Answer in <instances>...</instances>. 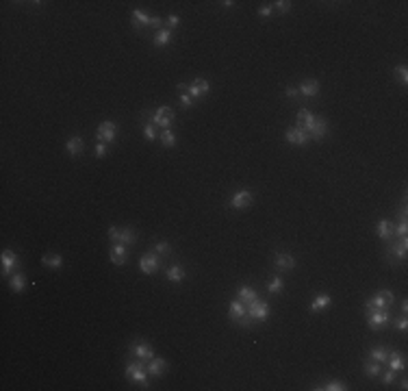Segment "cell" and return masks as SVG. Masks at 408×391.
Wrapping results in <instances>:
<instances>
[{
    "label": "cell",
    "mask_w": 408,
    "mask_h": 391,
    "mask_svg": "<svg viewBox=\"0 0 408 391\" xmlns=\"http://www.w3.org/2000/svg\"><path fill=\"white\" fill-rule=\"evenodd\" d=\"M174 118H176V115H174V111L163 104V107H159L157 111H154V115H152V124H154V126L169 128V126H172V122H174Z\"/></svg>",
    "instance_id": "obj_8"
},
{
    "label": "cell",
    "mask_w": 408,
    "mask_h": 391,
    "mask_svg": "<svg viewBox=\"0 0 408 391\" xmlns=\"http://www.w3.org/2000/svg\"><path fill=\"white\" fill-rule=\"evenodd\" d=\"M0 263H2V276H9L11 269L18 265V254L13 250H4L2 257H0Z\"/></svg>",
    "instance_id": "obj_16"
},
{
    "label": "cell",
    "mask_w": 408,
    "mask_h": 391,
    "mask_svg": "<svg viewBox=\"0 0 408 391\" xmlns=\"http://www.w3.org/2000/svg\"><path fill=\"white\" fill-rule=\"evenodd\" d=\"M148 368L143 365V361L139 359L137 363H128L126 365V378L128 380H133V383H139L142 387H145L148 385Z\"/></svg>",
    "instance_id": "obj_1"
},
{
    "label": "cell",
    "mask_w": 408,
    "mask_h": 391,
    "mask_svg": "<svg viewBox=\"0 0 408 391\" xmlns=\"http://www.w3.org/2000/svg\"><path fill=\"white\" fill-rule=\"evenodd\" d=\"M291 7H293V4H291L289 0H278V2H274V9H276V11H280V13L291 11Z\"/></svg>",
    "instance_id": "obj_40"
},
{
    "label": "cell",
    "mask_w": 408,
    "mask_h": 391,
    "mask_svg": "<svg viewBox=\"0 0 408 391\" xmlns=\"http://www.w3.org/2000/svg\"><path fill=\"white\" fill-rule=\"evenodd\" d=\"M228 315H230L232 322H237V320H241L244 315H247V309L244 307V302H241V300H232L230 307H228Z\"/></svg>",
    "instance_id": "obj_26"
},
{
    "label": "cell",
    "mask_w": 408,
    "mask_h": 391,
    "mask_svg": "<svg viewBox=\"0 0 408 391\" xmlns=\"http://www.w3.org/2000/svg\"><path fill=\"white\" fill-rule=\"evenodd\" d=\"M65 150L70 157H79V154L85 150V142H82V137L81 135H74V137H70L65 142Z\"/></svg>",
    "instance_id": "obj_19"
},
{
    "label": "cell",
    "mask_w": 408,
    "mask_h": 391,
    "mask_svg": "<svg viewBox=\"0 0 408 391\" xmlns=\"http://www.w3.org/2000/svg\"><path fill=\"white\" fill-rule=\"evenodd\" d=\"M406 248H408V239L406 237H400V241H397L395 246H391V257H395V259H404L406 257Z\"/></svg>",
    "instance_id": "obj_30"
},
{
    "label": "cell",
    "mask_w": 408,
    "mask_h": 391,
    "mask_svg": "<svg viewBox=\"0 0 408 391\" xmlns=\"http://www.w3.org/2000/svg\"><path fill=\"white\" fill-rule=\"evenodd\" d=\"M174 40V35H172V31L169 28H159L157 31V35L152 37V46L154 48H163V46H169Z\"/></svg>",
    "instance_id": "obj_20"
},
{
    "label": "cell",
    "mask_w": 408,
    "mask_h": 391,
    "mask_svg": "<svg viewBox=\"0 0 408 391\" xmlns=\"http://www.w3.org/2000/svg\"><path fill=\"white\" fill-rule=\"evenodd\" d=\"M317 391H346L347 385L343 383V380H328V383L319 385V387H315Z\"/></svg>",
    "instance_id": "obj_32"
},
{
    "label": "cell",
    "mask_w": 408,
    "mask_h": 391,
    "mask_svg": "<svg viewBox=\"0 0 408 391\" xmlns=\"http://www.w3.org/2000/svg\"><path fill=\"white\" fill-rule=\"evenodd\" d=\"M406 328H408V320H406V317H402V320L397 322V330H402V332H404Z\"/></svg>",
    "instance_id": "obj_49"
},
{
    "label": "cell",
    "mask_w": 408,
    "mask_h": 391,
    "mask_svg": "<svg viewBox=\"0 0 408 391\" xmlns=\"http://www.w3.org/2000/svg\"><path fill=\"white\" fill-rule=\"evenodd\" d=\"M330 304H332V298H330L328 293H317V296L313 298V302H310V311L319 313V311H324V309H328Z\"/></svg>",
    "instance_id": "obj_23"
},
{
    "label": "cell",
    "mask_w": 408,
    "mask_h": 391,
    "mask_svg": "<svg viewBox=\"0 0 408 391\" xmlns=\"http://www.w3.org/2000/svg\"><path fill=\"white\" fill-rule=\"evenodd\" d=\"M208 89H211L208 81H204V79H196L191 85L187 87V94L191 96V98H202V96H206V94H208Z\"/></svg>",
    "instance_id": "obj_13"
},
{
    "label": "cell",
    "mask_w": 408,
    "mask_h": 391,
    "mask_svg": "<svg viewBox=\"0 0 408 391\" xmlns=\"http://www.w3.org/2000/svg\"><path fill=\"white\" fill-rule=\"evenodd\" d=\"M393 302H395V296H393V291H388V289H382V291L373 293V296L365 302V309H367V311H371V309H388Z\"/></svg>",
    "instance_id": "obj_2"
},
{
    "label": "cell",
    "mask_w": 408,
    "mask_h": 391,
    "mask_svg": "<svg viewBox=\"0 0 408 391\" xmlns=\"http://www.w3.org/2000/svg\"><path fill=\"white\" fill-rule=\"evenodd\" d=\"M41 263L46 265V268H50V269H59L63 265V257H61V254H43Z\"/></svg>",
    "instance_id": "obj_31"
},
{
    "label": "cell",
    "mask_w": 408,
    "mask_h": 391,
    "mask_svg": "<svg viewBox=\"0 0 408 391\" xmlns=\"http://www.w3.org/2000/svg\"><path fill=\"white\" fill-rule=\"evenodd\" d=\"M184 276H187V274H184V269L181 268V265H172V268L167 269V281L169 283H181Z\"/></svg>",
    "instance_id": "obj_33"
},
{
    "label": "cell",
    "mask_w": 408,
    "mask_h": 391,
    "mask_svg": "<svg viewBox=\"0 0 408 391\" xmlns=\"http://www.w3.org/2000/svg\"><path fill=\"white\" fill-rule=\"evenodd\" d=\"M393 74L397 76V81H400L402 85L408 83V70H406V65H397L395 70H393Z\"/></svg>",
    "instance_id": "obj_37"
},
{
    "label": "cell",
    "mask_w": 408,
    "mask_h": 391,
    "mask_svg": "<svg viewBox=\"0 0 408 391\" xmlns=\"http://www.w3.org/2000/svg\"><path fill=\"white\" fill-rule=\"evenodd\" d=\"M363 370H365V374L369 376V378H378V376H380V371H382L380 363H376V361H367V363L363 365Z\"/></svg>",
    "instance_id": "obj_34"
},
{
    "label": "cell",
    "mask_w": 408,
    "mask_h": 391,
    "mask_svg": "<svg viewBox=\"0 0 408 391\" xmlns=\"http://www.w3.org/2000/svg\"><path fill=\"white\" fill-rule=\"evenodd\" d=\"M130 18H133L135 31H142L143 26H150V22H152V18H150L145 11H142V9H135V11L130 13Z\"/></svg>",
    "instance_id": "obj_21"
},
{
    "label": "cell",
    "mask_w": 408,
    "mask_h": 391,
    "mask_svg": "<svg viewBox=\"0 0 408 391\" xmlns=\"http://www.w3.org/2000/svg\"><path fill=\"white\" fill-rule=\"evenodd\" d=\"M380 374H382V371H380ZM393 380H395V371L388 370V371H385V374H382V383H385V385H391Z\"/></svg>",
    "instance_id": "obj_43"
},
{
    "label": "cell",
    "mask_w": 408,
    "mask_h": 391,
    "mask_svg": "<svg viewBox=\"0 0 408 391\" xmlns=\"http://www.w3.org/2000/svg\"><path fill=\"white\" fill-rule=\"evenodd\" d=\"M237 324H239V326H244V328H247V326L252 324V317H250V315H244L241 320H237Z\"/></svg>",
    "instance_id": "obj_48"
},
{
    "label": "cell",
    "mask_w": 408,
    "mask_h": 391,
    "mask_svg": "<svg viewBox=\"0 0 408 391\" xmlns=\"http://www.w3.org/2000/svg\"><path fill=\"white\" fill-rule=\"evenodd\" d=\"M388 322H391V313H388L387 309H371V311L367 313V324L371 330H380Z\"/></svg>",
    "instance_id": "obj_3"
},
{
    "label": "cell",
    "mask_w": 408,
    "mask_h": 391,
    "mask_svg": "<svg viewBox=\"0 0 408 391\" xmlns=\"http://www.w3.org/2000/svg\"><path fill=\"white\" fill-rule=\"evenodd\" d=\"M271 13H274V4H263V7L259 9V16H263V18L271 16Z\"/></svg>",
    "instance_id": "obj_44"
},
{
    "label": "cell",
    "mask_w": 408,
    "mask_h": 391,
    "mask_svg": "<svg viewBox=\"0 0 408 391\" xmlns=\"http://www.w3.org/2000/svg\"><path fill=\"white\" fill-rule=\"evenodd\" d=\"M376 235L380 239H385V241L393 239V237H395V224H393L391 220H380L376 224Z\"/></svg>",
    "instance_id": "obj_12"
},
{
    "label": "cell",
    "mask_w": 408,
    "mask_h": 391,
    "mask_svg": "<svg viewBox=\"0 0 408 391\" xmlns=\"http://www.w3.org/2000/svg\"><path fill=\"white\" fill-rule=\"evenodd\" d=\"M276 268L280 269V272H286V269H293L295 268V259L291 257V254H276Z\"/></svg>",
    "instance_id": "obj_27"
},
{
    "label": "cell",
    "mask_w": 408,
    "mask_h": 391,
    "mask_svg": "<svg viewBox=\"0 0 408 391\" xmlns=\"http://www.w3.org/2000/svg\"><path fill=\"white\" fill-rule=\"evenodd\" d=\"M328 122L324 118H317L315 120V124L310 126V130H308V137L310 139H315V142H319V139H324L328 135Z\"/></svg>",
    "instance_id": "obj_14"
},
{
    "label": "cell",
    "mask_w": 408,
    "mask_h": 391,
    "mask_svg": "<svg viewBox=\"0 0 408 391\" xmlns=\"http://www.w3.org/2000/svg\"><path fill=\"white\" fill-rule=\"evenodd\" d=\"M24 287H26V276H24V274H13V276L9 278V289H11L13 293H20Z\"/></svg>",
    "instance_id": "obj_29"
},
{
    "label": "cell",
    "mask_w": 408,
    "mask_h": 391,
    "mask_svg": "<svg viewBox=\"0 0 408 391\" xmlns=\"http://www.w3.org/2000/svg\"><path fill=\"white\" fill-rule=\"evenodd\" d=\"M298 91H300V96H304V98H315V96L319 94V81L306 79V81H302V83H300Z\"/></svg>",
    "instance_id": "obj_15"
},
{
    "label": "cell",
    "mask_w": 408,
    "mask_h": 391,
    "mask_svg": "<svg viewBox=\"0 0 408 391\" xmlns=\"http://www.w3.org/2000/svg\"><path fill=\"white\" fill-rule=\"evenodd\" d=\"M283 287H285V283H283V278H280V276H271L269 281H267V291H269V293H280V291H283Z\"/></svg>",
    "instance_id": "obj_35"
},
{
    "label": "cell",
    "mask_w": 408,
    "mask_h": 391,
    "mask_svg": "<svg viewBox=\"0 0 408 391\" xmlns=\"http://www.w3.org/2000/svg\"><path fill=\"white\" fill-rule=\"evenodd\" d=\"M109 237L113 244H124V246H130L137 241V233L133 228H118V226H111L109 228Z\"/></svg>",
    "instance_id": "obj_4"
},
{
    "label": "cell",
    "mask_w": 408,
    "mask_h": 391,
    "mask_svg": "<svg viewBox=\"0 0 408 391\" xmlns=\"http://www.w3.org/2000/svg\"><path fill=\"white\" fill-rule=\"evenodd\" d=\"M285 139L289 144H293V146H306V144H308V133H306V130H302V128H289L285 133Z\"/></svg>",
    "instance_id": "obj_11"
},
{
    "label": "cell",
    "mask_w": 408,
    "mask_h": 391,
    "mask_svg": "<svg viewBox=\"0 0 408 391\" xmlns=\"http://www.w3.org/2000/svg\"><path fill=\"white\" fill-rule=\"evenodd\" d=\"M130 350H133V354L137 356V359H142V361L154 359V350H152V346H150L148 341H135V344H130Z\"/></svg>",
    "instance_id": "obj_10"
},
{
    "label": "cell",
    "mask_w": 408,
    "mask_h": 391,
    "mask_svg": "<svg viewBox=\"0 0 408 391\" xmlns=\"http://www.w3.org/2000/svg\"><path fill=\"white\" fill-rule=\"evenodd\" d=\"M387 361H388V370L395 371V374L406 368V359L400 354V352H388V359Z\"/></svg>",
    "instance_id": "obj_25"
},
{
    "label": "cell",
    "mask_w": 408,
    "mask_h": 391,
    "mask_svg": "<svg viewBox=\"0 0 408 391\" xmlns=\"http://www.w3.org/2000/svg\"><path fill=\"white\" fill-rule=\"evenodd\" d=\"M315 120H317V115L310 113L308 109H300V111H298V128L306 130V133H308L310 126L315 124Z\"/></svg>",
    "instance_id": "obj_18"
},
{
    "label": "cell",
    "mask_w": 408,
    "mask_h": 391,
    "mask_svg": "<svg viewBox=\"0 0 408 391\" xmlns=\"http://www.w3.org/2000/svg\"><path fill=\"white\" fill-rule=\"evenodd\" d=\"M247 315L252 317V322H265L269 315V304L265 300H254L247 304Z\"/></svg>",
    "instance_id": "obj_6"
},
{
    "label": "cell",
    "mask_w": 408,
    "mask_h": 391,
    "mask_svg": "<svg viewBox=\"0 0 408 391\" xmlns=\"http://www.w3.org/2000/svg\"><path fill=\"white\" fill-rule=\"evenodd\" d=\"M252 202H254V196H252L250 189H237L235 194H232V198H230V206H232V209H237V211L252 206Z\"/></svg>",
    "instance_id": "obj_7"
},
{
    "label": "cell",
    "mask_w": 408,
    "mask_h": 391,
    "mask_svg": "<svg viewBox=\"0 0 408 391\" xmlns=\"http://www.w3.org/2000/svg\"><path fill=\"white\" fill-rule=\"evenodd\" d=\"M106 154V144H102V142H98L96 144V157L98 159H102Z\"/></svg>",
    "instance_id": "obj_46"
},
{
    "label": "cell",
    "mask_w": 408,
    "mask_h": 391,
    "mask_svg": "<svg viewBox=\"0 0 408 391\" xmlns=\"http://www.w3.org/2000/svg\"><path fill=\"white\" fill-rule=\"evenodd\" d=\"M406 233H408V224H406V220H402L400 224L395 226V235L397 237H406Z\"/></svg>",
    "instance_id": "obj_41"
},
{
    "label": "cell",
    "mask_w": 408,
    "mask_h": 391,
    "mask_svg": "<svg viewBox=\"0 0 408 391\" xmlns=\"http://www.w3.org/2000/svg\"><path fill=\"white\" fill-rule=\"evenodd\" d=\"M400 389H408V380H406V378H402V383H400Z\"/></svg>",
    "instance_id": "obj_52"
},
{
    "label": "cell",
    "mask_w": 408,
    "mask_h": 391,
    "mask_svg": "<svg viewBox=\"0 0 408 391\" xmlns=\"http://www.w3.org/2000/svg\"><path fill=\"white\" fill-rule=\"evenodd\" d=\"M181 104H183V107H187V109H189V107L193 104V98H191L189 94H181Z\"/></svg>",
    "instance_id": "obj_47"
},
{
    "label": "cell",
    "mask_w": 408,
    "mask_h": 391,
    "mask_svg": "<svg viewBox=\"0 0 408 391\" xmlns=\"http://www.w3.org/2000/svg\"><path fill=\"white\" fill-rule=\"evenodd\" d=\"M154 252L157 254H169L172 252V246H169L167 241H159V244L154 246Z\"/></svg>",
    "instance_id": "obj_39"
},
{
    "label": "cell",
    "mask_w": 408,
    "mask_h": 391,
    "mask_svg": "<svg viewBox=\"0 0 408 391\" xmlns=\"http://www.w3.org/2000/svg\"><path fill=\"white\" fill-rule=\"evenodd\" d=\"M165 370H167V361H165V359H161V356H154V359H150L148 374L152 376V378H159V376H163Z\"/></svg>",
    "instance_id": "obj_17"
},
{
    "label": "cell",
    "mask_w": 408,
    "mask_h": 391,
    "mask_svg": "<svg viewBox=\"0 0 408 391\" xmlns=\"http://www.w3.org/2000/svg\"><path fill=\"white\" fill-rule=\"evenodd\" d=\"M143 137L148 139V142H154V139H157V128H154L152 124H143Z\"/></svg>",
    "instance_id": "obj_38"
},
{
    "label": "cell",
    "mask_w": 408,
    "mask_h": 391,
    "mask_svg": "<svg viewBox=\"0 0 408 391\" xmlns=\"http://www.w3.org/2000/svg\"><path fill=\"white\" fill-rule=\"evenodd\" d=\"M111 263L113 265H124L126 263V246L124 244H113L111 246Z\"/></svg>",
    "instance_id": "obj_22"
},
{
    "label": "cell",
    "mask_w": 408,
    "mask_h": 391,
    "mask_svg": "<svg viewBox=\"0 0 408 391\" xmlns=\"http://www.w3.org/2000/svg\"><path fill=\"white\" fill-rule=\"evenodd\" d=\"M139 269L143 274H157L159 272V254L157 252H148L139 259Z\"/></svg>",
    "instance_id": "obj_9"
},
{
    "label": "cell",
    "mask_w": 408,
    "mask_h": 391,
    "mask_svg": "<svg viewBox=\"0 0 408 391\" xmlns=\"http://www.w3.org/2000/svg\"><path fill=\"white\" fill-rule=\"evenodd\" d=\"M161 144L165 148H174L176 146V135L172 133V128H163L161 133Z\"/></svg>",
    "instance_id": "obj_36"
},
{
    "label": "cell",
    "mask_w": 408,
    "mask_h": 391,
    "mask_svg": "<svg viewBox=\"0 0 408 391\" xmlns=\"http://www.w3.org/2000/svg\"><path fill=\"white\" fill-rule=\"evenodd\" d=\"M388 348H385V346H373L371 350H369V359L371 361H376V363H385V361L388 359Z\"/></svg>",
    "instance_id": "obj_28"
},
{
    "label": "cell",
    "mask_w": 408,
    "mask_h": 391,
    "mask_svg": "<svg viewBox=\"0 0 408 391\" xmlns=\"http://www.w3.org/2000/svg\"><path fill=\"white\" fill-rule=\"evenodd\" d=\"M402 313H404V315L408 313V302L406 300H402Z\"/></svg>",
    "instance_id": "obj_50"
},
{
    "label": "cell",
    "mask_w": 408,
    "mask_h": 391,
    "mask_svg": "<svg viewBox=\"0 0 408 391\" xmlns=\"http://www.w3.org/2000/svg\"><path fill=\"white\" fill-rule=\"evenodd\" d=\"M165 24H167V28L172 31V28H176L178 24H181V18H178V16H169L167 20H165Z\"/></svg>",
    "instance_id": "obj_42"
},
{
    "label": "cell",
    "mask_w": 408,
    "mask_h": 391,
    "mask_svg": "<svg viewBox=\"0 0 408 391\" xmlns=\"http://www.w3.org/2000/svg\"><path fill=\"white\" fill-rule=\"evenodd\" d=\"M285 96H286V98H298V96H300V91H298V87H293V85H289V87H286V89H285Z\"/></svg>",
    "instance_id": "obj_45"
},
{
    "label": "cell",
    "mask_w": 408,
    "mask_h": 391,
    "mask_svg": "<svg viewBox=\"0 0 408 391\" xmlns=\"http://www.w3.org/2000/svg\"><path fill=\"white\" fill-rule=\"evenodd\" d=\"M237 298H239L241 302H254V300H259V293H256V289H252L250 285H241L239 289H237Z\"/></svg>",
    "instance_id": "obj_24"
},
{
    "label": "cell",
    "mask_w": 408,
    "mask_h": 391,
    "mask_svg": "<svg viewBox=\"0 0 408 391\" xmlns=\"http://www.w3.org/2000/svg\"><path fill=\"white\" fill-rule=\"evenodd\" d=\"M232 4H235V2H232V0H224V2H222V7H226V9H230V7H232Z\"/></svg>",
    "instance_id": "obj_51"
},
{
    "label": "cell",
    "mask_w": 408,
    "mask_h": 391,
    "mask_svg": "<svg viewBox=\"0 0 408 391\" xmlns=\"http://www.w3.org/2000/svg\"><path fill=\"white\" fill-rule=\"evenodd\" d=\"M96 137H98V142H102V144H111L115 137H118V124L111 122V120L100 122L98 130H96Z\"/></svg>",
    "instance_id": "obj_5"
}]
</instances>
